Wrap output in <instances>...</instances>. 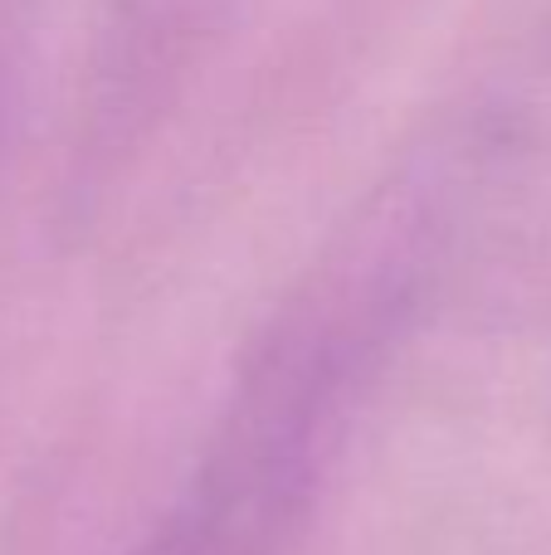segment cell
<instances>
[{
  "instance_id": "cell-1",
  "label": "cell",
  "mask_w": 551,
  "mask_h": 555,
  "mask_svg": "<svg viewBox=\"0 0 551 555\" xmlns=\"http://www.w3.org/2000/svg\"><path fill=\"white\" fill-rule=\"evenodd\" d=\"M342 449V424L279 375H244L195 478L132 555H289Z\"/></svg>"
}]
</instances>
